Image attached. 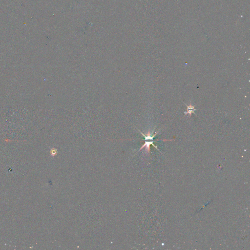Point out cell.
Returning a JSON list of instances; mask_svg holds the SVG:
<instances>
[{"mask_svg": "<svg viewBox=\"0 0 250 250\" xmlns=\"http://www.w3.org/2000/svg\"><path fill=\"white\" fill-rule=\"evenodd\" d=\"M195 107L192 105H190L187 106V112H185V114H188L190 115V116H191V114L192 113H194L195 111Z\"/></svg>", "mask_w": 250, "mask_h": 250, "instance_id": "cell-2", "label": "cell"}, {"mask_svg": "<svg viewBox=\"0 0 250 250\" xmlns=\"http://www.w3.org/2000/svg\"><path fill=\"white\" fill-rule=\"evenodd\" d=\"M50 155L51 156H55L56 155H57V150H56L55 148H52L50 150Z\"/></svg>", "mask_w": 250, "mask_h": 250, "instance_id": "cell-3", "label": "cell"}, {"mask_svg": "<svg viewBox=\"0 0 250 250\" xmlns=\"http://www.w3.org/2000/svg\"><path fill=\"white\" fill-rule=\"evenodd\" d=\"M141 133L144 136V137L145 138V140H146V141L145 142V144L143 145V147L141 148V149H143V148H144L145 147H146V150H147V151L149 152L150 150V145H154V146L155 148H156V147H155V145L153 144V141H152L153 139H154V137L155 136V134L154 135H153V136H151L150 132H148V134L147 135H145L142 132H141Z\"/></svg>", "mask_w": 250, "mask_h": 250, "instance_id": "cell-1", "label": "cell"}]
</instances>
